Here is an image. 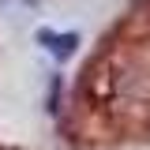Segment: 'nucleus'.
I'll return each mask as SVG.
<instances>
[{"mask_svg":"<svg viewBox=\"0 0 150 150\" xmlns=\"http://www.w3.org/2000/svg\"><path fill=\"white\" fill-rule=\"evenodd\" d=\"M38 38L45 41V49H49L53 56H71L75 45H79V38H75V34H49V30H41Z\"/></svg>","mask_w":150,"mask_h":150,"instance_id":"1","label":"nucleus"}]
</instances>
